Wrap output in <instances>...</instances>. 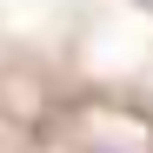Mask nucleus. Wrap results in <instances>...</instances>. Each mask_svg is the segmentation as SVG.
<instances>
[{"instance_id":"nucleus-1","label":"nucleus","mask_w":153,"mask_h":153,"mask_svg":"<svg viewBox=\"0 0 153 153\" xmlns=\"http://www.w3.org/2000/svg\"><path fill=\"white\" fill-rule=\"evenodd\" d=\"M146 7H153V0H146Z\"/></svg>"}]
</instances>
